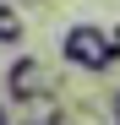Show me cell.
I'll use <instances>...</instances> for the list:
<instances>
[{
	"instance_id": "cell-4",
	"label": "cell",
	"mask_w": 120,
	"mask_h": 125,
	"mask_svg": "<svg viewBox=\"0 0 120 125\" xmlns=\"http://www.w3.org/2000/svg\"><path fill=\"white\" fill-rule=\"evenodd\" d=\"M104 33H109V44H115V54H120V22H115V27H104Z\"/></svg>"
},
{
	"instance_id": "cell-1",
	"label": "cell",
	"mask_w": 120,
	"mask_h": 125,
	"mask_svg": "<svg viewBox=\"0 0 120 125\" xmlns=\"http://www.w3.org/2000/svg\"><path fill=\"white\" fill-rule=\"evenodd\" d=\"M60 54H66V65L87 71V76H104V71H115V65H120V54H115V44H109V33H104V27H93V22L66 27Z\"/></svg>"
},
{
	"instance_id": "cell-3",
	"label": "cell",
	"mask_w": 120,
	"mask_h": 125,
	"mask_svg": "<svg viewBox=\"0 0 120 125\" xmlns=\"http://www.w3.org/2000/svg\"><path fill=\"white\" fill-rule=\"evenodd\" d=\"M22 33H27V16L16 11L11 0H0V44H6V49H11V44H22Z\"/></svg>"
},
{
	"instance_id": "cell-6",
	"label": "cell",
	"mask_w": 120,
	"mask_h": 125,
	"mask_svg": "<svg viewBox=\"0 0 120 125\" xmlns=\"http://www.w3.org/2000/svg\"><path fill=\"white\" fill-rule=\"evenodd\" d=\"M6 120H11V109H6V103H0V125H6Z\"/></svg>"
},
{
	"instance_id": "cell-2",
	"label": "cell",
	"mask_w": 120,
	"mask_h": 125,
	"mask_svg": "<svg viewBox=\"0 0 120 125\" xmlns=\"http://www.w3.org/2000/svg\"><path fill=\"white\" fill-rule=\"evenodd\" d=\"M6 98L27 109V103H38V98H55V82L44 76V65H38L33 54H16L11 71H6Z\"/></svg>"
},
{
	"instance_id": "cell-5",
	"label": "cell",
	"mask_w": 120,
	"mask_h": 125,
	"mask_svg": "<svg viewBox=\"0 0 120 125\" xmlns=\"http://www.w3.org/2000/svg\"><path fill=\"white\" fill-rule=\"evenodd\" d=\"M109 114H115V120H120V93H115V98H109Z\"/></svg>"
}]
</instances>
